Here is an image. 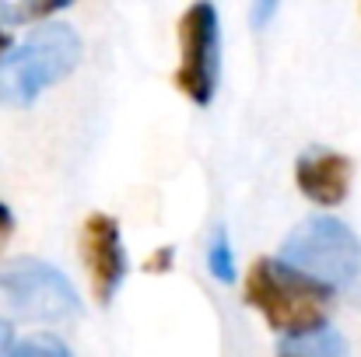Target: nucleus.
Masks as SVG:
<instances>
[{
	"mask_svg": "<svg viewBox=\"0 0 361 357\" xmlns=\"http://www.w3.org/2000/svg\"><path fill=\"white\" fill-rule=\"evenodd\" d=\"M207 270L218 284H235L239 280V270H235V252H232V242H228V232L218 228L211 235V245H207Z\"/></svg>",
	"mask_w": 361,
	"mask_h": 357,
	"instance_id": "9",
	"label": "nucleus"
},
{
	"mask_svg": "<svg viewBox=\"0 0 361 357\" xmlns=\"http://www.w3.org/2000/svg\"><path fill=\"white\" fill-rule=\"evenodd\" d=\"M281 263L323 287H348L361 273V238L337 218H305L281 245Z\"/></svg>",
	"mask_w": 361,
	"mask_h": 357,
	"instance_id": "4",
	"label": "nucleus"
},
{
	"mask_svg": "<svg viewBox=\"0 0 361 357\" xmlns=\"http://www.w3.org/2000/svg\"><path fill=\"white\" fill-rule=\"evenodd\" d=\"M81 256L92 277V294L99 305H109L126 280V252H123L120 221L109 214H92L81 228Z\"/></svg>",
	"mask_w": 361,
	"mask_h": 357,
	"instance_id": "6",
	"label": "nucleus"
},
{
	"mask_svg": "<svg viewBox=\"0 0 361 357\" xmlns=\"http://www.w3.org/2000/svg\"><path fill=\"white\" fill-rule=\"evenodd\" d=\"M7 49H11V35H7V32L0 28V60L7 56Z\"/></svg>",
	"mask_w": 361,
	"mask_h": 357,
	"instance_id": "16",
	"label": "nucleus"
},
{
	"mask_svg": "<svg viewBox=\"0 0 361 357\" xmlns=\"http://www.w3.org/2000/svg\"><path fill=\"white\" fill-rule=\"evenodd\" d=\"M7 357H74V354H71V347H67L63 340H56V337H28V340H21Z\"/></svg>",
	"mask_w": 361,
	"mask_h": 357,
	"instance_id": "11",
	"label": "nucleus"
},
{
	"mask_svg": "<svg viewBox=\"0 0 361 357\" xmlns=\"http://www.w3.org/2000/svg\"><path fill=\"white\" fill-rule=\"evenodd\" d=\"M169 266H172V245H169V249H158V252L144 263L147 273H154V270H169Z\"/></svg>",
	"mask_w": 361,
	"mask_h": 357,
	"instance_id": "12",
	"label": "nucleus"
},
{
	"mask_svg": "<svg viewBox=\"0 0 361 357\" xmlns=\"http://www.w3.org/2000/svg\"><path fill=\"white\" fill-rule=\"evenodd\" d=\"M221 81V18L218 7L200 0L179 18V67L176 88L193 106H211Z\"/></svg>",
	"mask_w": 361,
	"mask_h": 357,
	"instance_id": "5",
	"label": "nucleus"
},
{
	"mask_svg": "<svg viewBox=\"0 0 361 357\" xmlns=\"http://www.w3.org/2000/svg\"><path fill=\"white\" fill-rule=\"evenodd\" d=\"M81 298L63 270L53 263L21 256L0 266V322H74Z\"/></svg>",
	"mask_w": 361,
	"mask_h": 357,
	"instance_id": "3",
	"label": "nucleus"
},
{
	"mask_svg": "<svg viewBox=\"0 0 361 357\" xmlns=\"http://www.w3.org/2000/svg\"><path fill=\"white\" fill-rule=\"evenodd\" d=\"M67 7H71L67 0H56V4H0V18L7 25H28V21L53 18V14H60Z\"/></svg>",
	"mask_w": 361,
	"mask_h": 357,
	"instance_id": "10",
	"label": "nucleus"
},
{
	"mask_svg": "<svg viewBox=\"0 0 361 357\" xmlns=\"http://www.w3.org/2000/svg\"><path fill=\"white\" fill-rule=\"evenodd\" d=\"M7 347H11V326L0 322V357L7 354Z\"/></svg>",
	"mask_w": 361,
	"mask_h": 357,
	"instance_id": "15",
	"label": "nucleus"
},
{
	"mask_svg": "<svg viewBox=\"0 0 361 357\" xmlns=\"http://www.w3.org/2000/svg\"><path fill=\"white\" fill-rule=\"evenodd\" d=\"M11 232H14V214H11V207L0 200V245L11 238Z\"/></svg>",
	"mask_w": 361,
	"mask_h": 357,
	"instance_id": "13",
	"label": "nucleus"
},
{
	"mask_svg": "<svg viewBox=\"0 0 361 357\" xmlns=\"http://www.w3.org/2000/svg\"><path fill=\"white\" fill-rule=\"evenodd\" d=\"M274 14H277V4H274V0L256 4V7H252V21H256V28H263V25H267V18H274Z\"/></svg>",
	"mask_w": 361,
	"mask_h": 357,
	"instance_id": "14",
	"label": "nucleus"
},
{
	"mask_svg": "<svg viewBox=\"0 0 361 357\" xmlns=\"http://www.w3.org/2000/svg\"><path fill=\"white\" fill-rule=\"evenodd\" d=\"M281 357H348V340L334 330H316L281 344Z\"/></svg>",
	"mask_w": 361,
	"mask_h": 357,
	"instance_id": "8",
	"label": "nucleus"
},
{
	"mask_svg": "<svg viewBox=\"0 0 361 357\" xmlns=\"http://www.w3.org/2000/svg\"><path fill=\"white\" fill-rule=\"evenodd\" d=\"M245 301L277 333L305 337L326 330L334 291L284 266L281 259H256L245 273Z\"/></svg>",
	"mask_w": 361,
	"mask_h": 357,
	"instance_id": "1",
	"label": "nucleus"
},
{
	"mask_svg": "<svg viewBox=\"0 0 361 357\" xmlns=\"http://www.w3.org/2000/svg\"><path fill=\"white\" fill-rule=\"evenodd\" d=\"M81 63V39L71 25H39L11 56L0 60V106L25 109L42 92L60 84Z\"/></svg>",
	"mask_w": 361,
	"mask_h": 357,
	"instance_id": "2",
	"label": "nucleus"
},
{
	"mask_svg": "<svg viewBox=\"0 0 361 357\" xmlns=\"http://www.w3.org/2000/svg\"><path fill=\"white\" fill-rule=\"evenodd\" d=\"M351 158L330 147H309L295 161V182L302 196H309L319 207H341L351 193Z\"/></svg>",
	"mask_w": 361,
	"mask_h": 357,
	"instance_id": "7",
	"label": "nucleus"
}]
</instances>
